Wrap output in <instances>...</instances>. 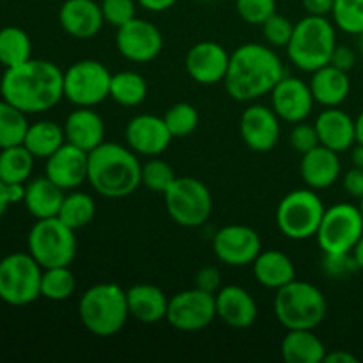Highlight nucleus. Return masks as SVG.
I'll return each mask as SVG.
<instances>
[{
	"instance_id": "nucleus-24",
	"label": "nucleus",
	"mask_w": 363,
	"mask_h": 363,
	"mask_svg": "<svg viewBox=\"0 0 363 363\" xmlns=\"http://www.w3.org/2000/svg\"><path fill=\"white\" fill-rule=\"evenodd\" d=\"M62 128L66 142L85 152H91L105 142V123L92 106H78L66 117Z\"/></svg>"
},
{
	"instance_id": "nucleus-37",
	"label": "nucleus",
	"mask_w": 363,
	"mask_h": 363,
	"mask_svg": "<svg viewBox=\"0 0 363 363\" xmlns=\"http://www.w3.org/2000/svg\"><path fill=\"white\" fill-rule=\"evenodd\" d=\"M77 289V279L69 266L45 268L41 275V296L52 301H64Z\"/></svg>"
},
{
	"instance_id": "nucleus-10",
	"label": "nucleus",
	"mask_w": 363,
	"mask_h": 363,
	"mask_svg": "<svg viewBox=\"0 0 363 363\" xmlns=\"http://www.w3.org/2000/svg\"><path fill=\"white\" fill-rule=\"evenodd\" d=\"M163 197H165L167 213L181 227L195 229L204 225L211 216V191L195 177H176Z\"/></svg>"
},
{
	"instance_id": "nucleus-40",
	"label": "nucleus",
	"mask_w": 363,
	"mask_h": 363,
	"mask_svg": "<svg viewBox=\"0 0 363 363\" xmlns=\"http://www.w3.org/2000/svg\"><path fill=\"white\" fill-rule=\"evenodd\" d=\"M176 181L174 169L160 158H152L142 165V184L155 194H165Z\"/></svg>"
},
{
	"instance_id": "nucleus-50",
	"label": "nucleus",
	"mask_w": 363,
	"mask_h": 363,
	"mask_svg": "<svg viewBox=\"0 0 363 363\" xmlns=\"http://www.w3.org/2000/svg\"><path fill=\"white\" fill-rule=\"evenodd\" d=\"M144 9L152 11V13H163V11L170 9L172 6H176L177 0H137Z\"/></svg>"
},
{
	"instance_id": "nucleus-44",
	"label": "nucleus",
	"mask_w": 363,
	"mask_h": 363,
	"mask_svg": "<svg viewBox=\"0 0 363 363\" xmlns=\"http://www.w3.org/2000/svg\"><path fill=\"white\" fill-rule=\"evenodd\" d=\"M289 144L300 155L312 151L319 145L318 131H315L314 124L307 123H296L289 133Z\"/></svg>"
},
{
	"instance_id": "nucleus-59",
	"label": "nucleus",
	"mask_w": 363,
	"mask_h": 363,
	"mask_svg": "<svg viewBox=\"0 0 363 363\" xmlns=\"http://www.w3.org/2000/svg\"><path fill=\"white\" fill-rule=\"evenodd\" d=\"M201 2H211V0H201Z\"/></svg>"
},
{
	"instance_id": "nucleus-43",
	"label": "nucleus",
	"mask_w": 363,
	"mask_h": 363,
	"mask_svg": "<svg viewBox=\"0 0 363 363\" xmlns=\"http://www.w3.org/2000/svg\"><path fill=\"white\" fill-rule=\"evenodd\" d=\"M99 6H101L105 23L113 25L117 28L137 18L135 16V13H137L135 0H101Z\"/></svg>"
},
{
	"instance_id": "nucleus-17",
	"label": "nucleus",
	"mask_w": 363,
	"mask_h": 363,
	"mask_svg": "<svg viewBox=\"0 0 363 363\" xmlns=\"http://www.w3.org/2000/svg\"><path fill=\"white\" fill-rule=\"evenodd\" d=\"M240 133L254 152H269L280 140V117L264 105H250L241 113Z\"/></svg>"
},
{
	"instance_id": "nucleus-49",
	"label": "nucleus",
	"mask_w": 363,
	"mask_h": 363,
	"mask_svg": "<svg viewBox=\"0 0 363 363\" xmlns=\"http://www.w3.org/2000/svg\"><path fill=\"white\" fill-rule=\"evenodd\" d=\"M335 0H301L305 11L308 14H318V16H326L332 13V7Z\"/></svg>"
},
{
	"instance_id": "nucleus-34",
	"label": "nucleus",
	"mask_w": 363,
	"mask_h": 363,
	"mask_svg": "<svg viewBox=\"0 0 363 363\" xmlns=\"http://www.w3.org/2000/svg\"><path fill=\"white\" fill-rule=\"evenodd\" d=\"M32 53V43L27 32L20 27L0 28V64L14 67L27 62Z\"/></svg>"
},
{
	"instance_id": "nucleus-45",
	"label": "nucleus",
	"mask_w": 363,
	"mask_h": 363,
	"mask_svg": "<svg viewBox=\"0 0 363 363\" xmlns=\"http://www.w3.org/2000/svg\"><path fill=\"white\" fill-rule=\"evenodd\" d=\"M323 268L330 277L342 279L350 275L351 272L358 269L357 261H354L353 252H344V254H325L323 259Z\"/></svg>"
},
{
	"instance_id": "nucleus-5",
	"label": "nucleus",
	"mask_w": 363,
	"mask_h": 363,
	"mask_svg": "<svg viewBox=\"0 0 363 363\" xmlns=\"http://www.w3.org/2000/svg\"><path fill=\"white\" fill-rule=\"evenodd\" d=\"M337 46L335 25L326 16L307 14L294 23L293 38L286 46L291 62L301 71L314 73L330 64Z\"/></svg>"
},
{
	"instance_id": "nucleus-39",
	"label": "nucleus",
	"mask_w": 363,
	"mask_h": 363,
	"mask_svg": "<svg viewBox=\"0 0 363 363\" xmlns=\"http://www.w3.org/2000/svg\"><path fill=\"white\" fill-rule=\"evenodd\" d=\"M330 14L333 25L346 34L358 35L363 30V0H335Z\"/></svg>"
},
{
	"instance_id": "nucleus-54",
	"label": "nucleus",
	"mask_w": 363,
	"mask_h": 363,
	"mask_svg": "<svg viewBox=\"0 0 363 363\" xmlns=\"http://www.w3.org/2000/svg\"><path fill=\"white\" fill-rule=\"evenodd\" d=\"M9 197H7V188H6V183L4 181H0V218H2V215L6 213L7 206H9Z\"/></svg>"
},
{
	"instance_id": "nucleus-7",
	"label": "nucleus",
	"mask_w": 363,
	"mask_h": 363,
	"mask_svg": "<svg viewBox=\"0 0 363 363\" xmlns=\"http://www.w3.org/2000/svg\"><path fill=\"white\" fill-rule=\"evenodd\" d=\"M27 248L43 269L69 266L77 255L74 229L59 216L38 220L27 236Z\"/></svg>"
},
{
	"instance_id": "nucleus-4",
	"label": "nucleus",
	"mask_w": 363,
	"mask_h": 363,
	"mask_svg": "<svg viewBox=\"0 0 363 363\" xmlns=\"http://www.w3.org/2000/svg\"><path fill=\"white\" fill-rule=\"evenodd\" d=\"M78 315L89 333L96 337H113L130 319L126 291L117 284H96L82 294Z\"/></svg>"
},
{
	"instance_id": "nucleus-35",
	"label": "nucleus",
	"mask_w": 363,
	"mask_h": 363,
	"mask_svg": "<svg viewBox=\"0 0 363 363\" xmlns=\"http://www.w3.org/2000/svg\"><path fill=\"white\" fill-rule=\"evenodd\" d=\"M57 216L66 225H69L71 229H84L96 216L94 199L89 194H84V191H71V194H66Z\"/></svg>"
},
{
	"instance_id": "nucleus-21",
	"label": "nucleus",
	"mask_w": 363,
	"mask_h": 363,
	"mask_svg": "<svg viewBox=\"0 0 363 363\" xmlns=\"http://www.w3.org/2000/svg\"><path fill=\"white\" fill-rule=\"evenodd\" d=\"M319 144L335 152H346L357 144V124L354 119L339 106L325 108L314 123Z\"/></svg>"
},
{
	"instance_id": "nucleus-25",
	"label": "nucleus",
	"mask_w": 363,
	"mask_h": 363,
	"mask_svg": "<svg viewBox=\"0 0 363 363\" xmlns=\"http://www.w3.org/2000/svg\"><path fill=\"white\" fill-rule=\"evenodd\" d=\"M300 174L308 188L326 190L332 184H335L340 176L339 152L319 144L312 151L301 155Z\"/></svg>"
},
{
	"instance_id": "nucleus-3",
	"label": "nucleus",
	"mask_w": 363,
	"mask_h": 363,
	"mask_svg": "<svg viewBox=\"0 0 363 363\" xmlns=\"http://www.w3.org/2000/svg\"><path fill=\"white\" fill-rule=\"evenodd\" d=\"M87 181L101 197H128L142 184L138 155L128 145L103 142L89 152Z\"/></svg>"
},
{
	"instance_id": "nucleus-22",
	"label": "nucleus",
	"mask_w": 363,
	"mask_h": 363,
	"mask_svg": "<svg viewBox=\"0 0 363 363\" xmlns=\"http://www.w3.org/2000/svg\"><path fill=\"white\" fill-rule=\"evenodd\" d=\"M59 21L64 32L77 39H91L105 25L101 6L94 0H66L59 9Z\"/></svg>"
},
{
	"instance_id": "nucleus-30",
	"label": "nucleus",
	"mask_w": 363,
	"mask_h": 363,
	"mask_svg": "<svg viewBox=\"0 0 363 363\" xmlns=\"http://www.w3.org/2000/svg\"><path fill=\"white\" fill-rule=\"evenodd\" d=\"M280 350L287 363H321L326 357L325 344L314 330H287Z\"/></svg>"
},
{
	"instance_id": "nucleus-58",
	"label": "nucleus",
	"mask_w": 363,
	"mask_h": 363,
	"mask_svg": "<svg viewBox=\"0 0 363 363\" xmlns=\"http://www.w3.org/2000/svg\"><path fill=\"white\" fill-rule=\"evenodd\" d=\"M358 208H360V213H362V216H363V197L360 199V206H358Z\"/></svg>"
},
{
	"instance_id": "nucleus-9",
	"label": "nucleus",
	"mask_w": 363,
	"mask_h": 363,
	"mask_svg": "<svg viewBox=\"0 0 363 363\" xmlns=\"http://www.w3.org/2000/svg\"><path fill=\"white\" fill-rule=\"evenodd\" d=\"M43 268L28 252H14L0 261V300L23 307L41 296Z\"/></svg>"
},
{
	"instance_id": "nucleus-13",
	"label": "nucleus",
	"mask_w": 363,
	"mask_h": 363,
	"mask_svg": "<svg viewBox=\"0 0 363 363\" xmlns=\"http://www.w3.org/2000/svg\"><path fill=\"white\" fill-rule=\"evenodd\" d=\"M216 300L215 294L206 291L188 289L177 293L169 300L167 321L179 332H199L215 321Z\"/></svg>"
},
{
	"instance_id": "nucleus-11",
	"label": "nucleus",
	"mask_w": 363,
	"mask_h": 363,
	"mask_svg": "<svg viewBox=\"0 0 363 363\" xmlns=\"http://www.w3.org/2000/svg\"><path fill=\"white\" fill-rule=\"evenodd\" d=\"M363 236V216L358 206L339 202L326 208L315 233L323 254L353 252Z\"/></svg>"
},
{
	"instance_id": "nucleus-32",
	"label": "nucleus",
	"mask_w": 363,
	"mask_h": 363,
	"mask_svg": "<svg viewBox=\"0 0 363 363\" xmlns=\"http://www.w3.org/2000/svg\"><path fill=\"white\" fill-rule=\"evenodd\" d=\"M34 156L23 144L0 149V181L27 183L34 170Z\"/></svg>"
},
{
	"instance_id": "nucleus-36",
	"label": "nucleus",
	"mask_w": 363,
	"mask_h": 363,
	"mask_svg": "<svg viewBox=\"0 0 363 363\" xmlns=\"http://www.w3.org/2000/svg\"><path fill=\"white\" fill-rule=\"evenodd\" d=\"M27 130V113L2 99L0 101V149L23 144Z\"/></svg>"
},
{
	"instance_id": "nucleus-27",
	"label": "nucleus",
	"mask_w": 363,
	"mask_h": 363,
	"mask_svg": "<svg viewBox=\"0 0 363 363\" xmlns=\"http://www.w3.org/2000/svg\"><path fill=\"white\" fill-rule=\"evenodd\" d=\"M311 91L315 103L323 105L325 108L330 106H340L347 99L351 91V80L347 71L326 64L312 73Z\"/></svg>"
},
{
	"instance_id": "nucleus-31",
	"label": "nucleus",
	"mask_w": 363,
	"mask_h": 363,
	"mask_svg": "<svg viewBox=\"0 0 363 363\" xmlns=\"http://www.w3.org/2000/svg\"><path fill=\"white\" fill-rule=\"evenodd\" d=\"M64 144H66L64 128L53 121H39V123L28 124L23 138V145L32 152L34 158H50Z\"/></svg>"
},
{
	"instance_id": "nucleus-6",
	"label": "nucleus",
	"mask_w": 363,
	"mask_h": 363,
	"mask_svg": "<svg viewBox=\"0 0 363 363\" xmlns=\"http://www.w3.org/2000/svg\"><path fill=\"white\" fill-rule=\"evenodd\" d=\"M328 303L314 284L296 280L277 289L273 312L286 330H315L326 318Z\"/></svg>"
},
{
	"instance_id": "nucleus-20",
	"label": "nucleus",
	"mask_w": 363,
	"mask_h": 363,
	"mask_svg": "<svg viewBox=\"0 0 363 363\" xmlns=\"http://www.w3.org/2000/svg\"><path fill=\"white\" fill-rule=\"evenodd\" d=\"M87 167L89 152L66 142L50 158H46L45 176L64 191L77 190L84 181H87Z\"/></svg>"
},
{
	"instance_id": "nucleus-8",
	"label": "nucleus",
	"mask_w": 363,
	"mask_h": 363,
	"mask_svg": "<svg viewBox=\"0 0 363 363\" xmlns=\"http://www.w3.org/2000/svg\"><path fill=\"white\" fill-rule=\"evenodd\" d=\"M326 208L321 197L312 188L293 190L279 202L277 208V227L284 236L294 241L315 238Z\"/></svg>"
},
{
	"instance_id": "nucleus-23",
	"label": "nucleus",
	"mask_w": 363,
	"mask_h": 363,
	"mask_svg": "<svg viewBox=\"0 0 363 363\" xmlns=\"http://www.w3.org/2000/svg\"><path fill=\"white\" fill-rule=\"evenodd\" d=\"M216 318L236 330L250 328L257 319V303L247 289L240 286L220 287L215 294Z\"/></svg>"
},
{
	"instance_id": "nucleus-41",
	"label": "nucleus",
	"mask_w": 363,
	"mask_h": 363,
	"mask_svg": "<svg viewBox=\"0 0 363 363\" xmlns=\"http://www.w3.org/2000/svg\"><path fill=\"white\" fill-rule=\"evenodd\" d=\"M262 27V34H264V39L272 46H279V48H286L289 45L291 38H293L294 32V23L289 20V18L282 16V14H273L269 16Z\"/></svg>"
},
{
	"instance_id": "nucleus-2",
	"label": "nucleus",
	"mask_w": 363,
	"mask_h": 363,
	"mask_svg": "<svg viewBox=\"0 0 363 363\" xmlns=\"http://www.w3.org/2000/svg\"><path fill=\"white\" fill-rule=\"evenodd\" d=\"M284 77L282 60L269 46L247 43L230 53L223 84L236 101H254L269 94Z\"/></svg>"
},
{
	"instance_id": "nucleus-26",
	"label": "nucleus",
	"mask_w": 363,
	"mask_h": 363,
	"mask_svg": "<svg viewBox=\"0 0 363 363\" xmlns=\"http://www.w3.org/2000/svg\"><path fill=\"white\" fill-rule=\"evenodd\" d=\"M130 318L142 325H156L167 319L169 298L160 287L152 284H137L126 291Z\"/></svg>"
},
{
	"instance_id": "nucleus-38",
	"label": "nucleus",
	"mask_w": 363,
	"mask_h": 363,
	"mask_svg": "<svg viewBox=\"0 0 363 363\" xmlns=\"http://www.w3.org/2000/svg\"><path fill=\"white\" fill-rule=\"evenodd\" d=\"M167 128L174 138H183L194 133L199 126V112L190 103H176L163 116Z\"/></svg>"
},
{
	"instance_id": "nucleus-18",
	"label": "nucleus",
	"mask_w": 363,
	"mask_h": 363,
	"mask_svg": "<svg viewBox=\"0 0 363 363\" xmlns=\"http://www.w3.org/2000/svg\"><path fill=\"white\" fill-rule=\"evenodd\" d=\"M124 137L131 151L137 152L138 156H151V158L165 152L174 138L163 117L152 113L135 116L128 123Z\"/></svg>"
},
{
	"instance_id": "nucleus-57",
	"label": "nucleus",
	"mask_w": 363,
	"mask_h": 363,
	"mask_svg": "<svg viewBox=\"0 0 363 363\" xmlns=\"http://www.w3.org/2000/svg\"><path fill=\"white\" fill-rule=\"evenodd\" d=\"M358 38H360V48H362V52H363V30L360 32V34H358Z\"/></svg>"
},
{
	"instance_id": "nucleus-55",
	"label": "nucleus",
	"mask_w": 363,
	"mask_h": 363,
	"mask_svg": "<svg viewBox=\"0 0 363 363\" xmlns=\"http://www.w3.org/2000/svg\"><path fill=\"white\" fill-rule=\"evenodd\" d=\"M353 255H354V261H357V264H358V269H363V236H362V240L357 243V247H354Z\"/></svg>"
},
{
	"instance_id": "nucleus-14",
	"label": "nucleus",
	"mask_w": 363,
	"mask_h": 363,
	"mask_svg": "<svg viewBox=\"0 0 363 363\" xmlns=\"http://www.w3.org/2000/svg\"><path fill=\"white\" fill-rule=\"evenodd\" d=\"M213 250L216 259L227 266H248L262 250L257 230L241 223L222 227L213 238Z\"/></svg>"
},
{
	"instance_id": "nucleus-51",
	"label": "nucleus",
	"mask_w": 363,
	"mask_h": 363,
	"mask_svg": "<svg viewBox=\"0 0 363 363\" xmlns=\"http://www.w3.org/2000/svg\"><path fill=\"white\" fill-rule=\"evenodd\" d=\"M6 188H7V197H9L11 204L23 202L25 190H27V183H9V184H6Z\"/></svg>"
},
{
	"instance_id": "nucleus-33",
	"label": "nucleus",
	"mask_w": 363,
	"mask_h": 363,
	"mask_svg": "<svg viewBox=\"0 0 363 363\" xmlns=\"http://www.w3.org/2000/svg\"><path fill=\"white\" fill-rule=\"evenodd\" d=\"M110 98L123 106H138L147 98L145 78L135 71H119L112 74Z\"/></svg>"
},
{
	"instance_id": "nucleus-52",
	"label": "nucleus",
	"mask_w": 363,
	"mask_h": 363,
	"mask_svg": "<svg viewBox=\"0 0 363 363\" xmlns=\"http://www.w3.org/2000/svg\"><path fill=\"white\" fill-rule=\"evenodd\" d=\"M325 363H358V358L354 357L350 351H332V353H326Z\"/></svg>"
},
{
	"instance_id": "nucleus-1",
	"label": "nucleus",
	"mask_w": 363,
	"mask_h": 363,
	"mask_svg": "<svg viewBox=\"0 0 363 363\" xmlns=\"http://www.w3.org/2000/svg\"><path fill=\"white\" fill-rule=\"evenodd\" d=\"M2 99L25 113H43L64 98V71L43 59L6 67L0 80Z\"/></svg>"
},
{
	"instance_id": "nucleus-19",
	"label": "nucleus",
	"mask_w": 363,
	"mask_h": 363,
	"mask_svg": "<svg viewBox=\"0 0 363 363\" xmlns=\"http://www.w3.org/2000/svg\"><path fill=\"white\" fill-rule=\"evenodd\" d=\"M230 53L215 41H201L186 53V71L191 80L202 85H215L225 80Z\"/></svg>"
},
{
	"instance_id": "nucleus-28",
	"label": "nucleus",
	"mask_w": 363,
	"mask_h": 363,
	"mask_svg": "<svg viewBox=\"0 0 363 363\" xmlns=\"http://www.w3.org/2000/svg\"><path fill=\"white\" fill-rule=\"evenodd\" d=\"M64 195L62 188L57 186L50 177H35L27 183L23 204L35 220L53 218L59 215Z\"/></svg>"
},
{
	"instance_id": "nucleus-29",
	"label": "nucleus",
	"mask_w": 363,
	"mask_h": 363,
	"mask_svg": "<svg viewBox=\"0 0 363 363\" xmlns=\"http://www.w3.org/2000/svg\"><path fill=\"white\" fill-rule=\"evenodd\" d=\"M252 266L257 282L268 289L277 291L296 279L293 261L280 250H261Z\"/></svg>"
},
{
	"instance_id": "nucleus-56",
	"label": "nucleus",
	"mask_w": 363,
	"mask_h": 363,
	"mask_svg": "<svg viewBox=\"0 0 363 363\" xmlns=\"http://www.w3.org/2000/svg\"><path fill=\"white\" fill-rule=\"evenodd\" d=\"M354 124H357V142H362L363 144V110L358 113L357 119H354Z\"/></svg>"
},
{
	"instance_id": "nucleus-12",
	"label": "nucleus",
	"mask_w": 363,
	"mask_h": 363,
	"mask_svg": "<svg viewBox=\"0 0 363 363\" xmlns=\"http://www.w3.org/2000/svg\"><path fill=\"white\" fill-rule=\"evenodd\" d=\"M112 73L98 60H78L64 71V98L74 106H96L110 98Z\"/></svg>"
},
{
	"instance_id": "nucleus-47",
	"label": "nucleus",
	"mask_w": 363,
	"mask_h": 363,
	"mask_svg": "<svg viewBox=\"0 0 363 363\" xmlns=\"http://www.w3.org/2000/svg\"><path fill=\"white\" fill-rule=\"evenodd\" d=\"M342 186L350 197L362 199L363 197V169L353 167L351 170H347L346 176H344L342 179Z\"/></svg>"
},
{
	"instance_id": "nucleus-46",
	"label": "nucleus",
	"mask_w": 363,
	"mask_h": 363,
	"mask_svg": "<svg viewBox=\"0 0 363 363\" xmlns=\"http://www.w3.org/2000/svg\"><path fill=\"white\" fill-rule=\"evenodd\" d=\"M194 284L197 289L216 294L222 287V275H220L218 268H215V266H204V268L195 273Z\"/></svg>"
},
{
	"instance_id": "nucleus-53",
	"label": "nucleus",
	"mask_w": 363,
	"mask_h": 363,
	"mask_svg": "<svg viewBox=\"0 0 363 363\" xmlns=\"http://www.w3.org/2000/svg\"><path fill=\"white\" fill-rule=\"evenodd\" d=\"M351 151V162H353V167H358V169H363V144L362 142H357Z\"/></svg>"
},
{
	"instance_id": "nucleus-48",
	"label": "nucleus",
	"mask_w": 363,
	"mask_h": 363,
	"mask_svg": "<svg viewBox=\"0 0 363 363\" xmlns=\"http://www.w3.org/2000/svg\"><path fill=\"white\" fill-rule=\"evenodd\" d=\"M354 62H357V55H354V52L350 48V46H346V45L335 46L332 60H330V64H332V66H335V67H339V69L347 71V73H350V71L353 69Z\"/></svg>"
},
{
	"instance_id": "nucleus-15",
	"label": "nucleus",
	"mask_w": 363,
	"mask_h": 363,
	"mask_svg": "<svg viewBox=\"0 0 363 363\" xmlns=\"http://www.w3.org/2000/svg\"><path fill=\"white\" fill-rule=\"evenodd\" d=\"M116 46L121 55L131 62H151L162 53L163 35L151 21L133 18L117 28Z\"/></svg>"
},
{
	"instance_id": "nucleus-16",
	"label": "nucleus",
	"mask_w": 363,
	"mask_h": 363,
	"mask_svg": "<svg viewBox=\"0 0 363 363\" xmlns=\"http://www.w3.org/2000/svg\"><path fill=\"white\" fill-rule=\"evenodd\" d=\"M272 108L280 121L286 123H303L314 110V96L311 85L296 77H284L269 92Z\"/></svg>"
},
{
	"instance_id": "nucleus-42",
	"label": "nucleus",
	"mask_w": 363,
	"mask_h": 363,
	"mask_svg": "<svg viewBox=\"0 0 363 363\" xmlns=\"http://www.w3.org/2000/svg\"><path fill=\"white\" fill-rule=\"evenodd\" d=\"M236 11L243 21L250 25H262L277 13L275 0H236Z\"/></svg>"
}]
</instances>
